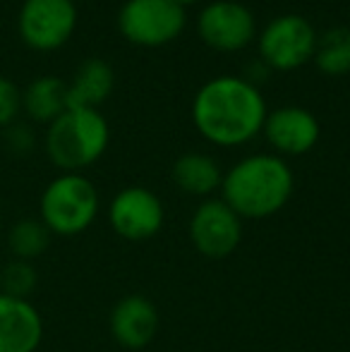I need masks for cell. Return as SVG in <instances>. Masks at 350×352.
Masks as SVG:
<instances>
[{
    "instance_id": "cell-1",
    "label": "cell",
    "mask_w": 350,
    "mask_h": 352,
    "mask_svg": "<svg viewBox=\"0 0 350 352\" xmlns=\"http://www.w3.org/2000/svg\"><path fill=\"white\" fill-rule=\"evenodd\" d=\"M266 101L254 82L245 77H214L201 84L192 101V122L216 146H240L262 132Z\"/></svg>"
},
{
    "instance_id": "cell-2",
    "label": "cell",
    "mask_w": 350,
    "mask_h": 352,
    "mask_svg": "<svg viewBox=\"0 0 350 352\" xmlns=\"http://www.w3.org/2000/svg\"><path fill=\"white\" fill-rule=\"evenodd\" d=\"M295 175L285 158L276 153H252L223 173V201L243 221H262L276 216L290 201Z\"/></svg>"
},
{
    "instance_id": "cell-3",
    "label": "cell",
    "mask_w": 350,
    "mask_h": 352,
    "mask_svg": "<svg viewBox=\"0 0 350 352\" xmlns=\"http://www.w3.org/2000/svg\"><path fill=\"white\" fill-rule=\"evenodd\" d=\"M111 127L98 108H67L46 130V156L63 173H82L106 153Z\"/></svg>"
},
{
    "instance_id": "cell-4",
    "label": "cell",
    "mask_w": 350,
    "mask_h": 352,
    "mask_svg": "<svg viewBox=\"0 0 350 352\" xmlns=\"http://www.w3.org/2000/svg\"><path fill=\"white\" fill-rule=\"evenodd\" d=\"M98 190L82 173H61L39 199V218L51 235L75 237L91 228L98 216Z\"/></svg>"
},
{
    "instance_id": "cell-5",
    "label": "cell",
    "mask_w": 350,
    "mask_h": 352,
    "mask_svg": "<svg viewBox=\"0 0 350 352\" xmlns=\"http://www.w3.org/2000/svg\"><path fill=\"white\" fill-rule=\"evenodd\" d=\"M185 24V8L175 0H125L118 12V29L122 36L146 48L175 41Z\"/></svg>"
},
{
    "instance_id": "cell-6",
    "label": "cell",
    "mask_w": 350,
    "mask_h": 352,
    "mask_svg": "<svg viewBox=\"0 0 350 352\" xmlns=\"http://www.w3.org/2000/svg\"><path fill=\"white\" fill-rule=\"evenodd\" d=\"M75 0H24L17 12V34L36 53L63 48L77 29Z\"/></svg>"
},
{
    "instance_id": "cell-7",
    "label": "cell",
    "mask_w": 350,
    "mask_h": 352,
    "mask_svg": "<svg viewBox=\"0 0 350 352\" xmlns=\"http://www.w3.org/2000/svg\"><path fill=\"white\" fill-rule=\"evenodd\" d=\"M317 32L300 14H281L259 34V58L269 70L288 72L312 60Z\"/></svg>"
},
{
    "instance_id": "cell-8",
    "label": "cell",
    "mask_w": 350,
    "mask_h": 352,
    "mask_svg": "<svg viewBox=\"0 0 350 352\" xmlns=\"http://www.w3.org/2000/svg\"><path fill=\"white\" fill-rule=\"evenodd\" d=\"M164 221V201L149 187H125L108 204V223H111L113 232L127 242L151 240L161 232Z\"/></svg>"
},
{
    "instance_id": "cell-9",
    "label": "cell",
    "mask_w": 350,
    "mask_h": 352,
    "mask_svg": "<svg viewBox=\"0 0 350 352\" xmlns=\"http://www.w3.org/2000/svg\"><path fill=\"white\" fill-rule=\"evenodd\" d=\"M190 242L206 259H226L243 242V218L223 199H206L190 218Z\"/></svg>"
},
{
    "instance_id": "cell-10",
    "label": "cell",
    "mask_w": 350,
    "mask_h": 352,
    "mask_svg": "<svg viewBox=\"0 0 350 352\" xmlns=\"http://www.w3.org/2000/svg\"><path fill=\"white\" fill-rule=\"evenodd\" d=\"M201 41L219 53L243 51L257 36V22L248 5L238 0H214L197 17Z\"/></svg>"
},
{
    "instance_id": "cell-11",
    "label": "cell",
    "mask_w": 350,
    "mask_h": 352,
    "mask_svg": "<svg viewBox=\"0 0 350 352\" xmlns=\"http://www.w3.org/2000/svg\"><path fill=\"white\" fill-rule=\"evenodd\" d=\"M262 132L266 142L276 148V156H303L317 146L322 127L307 108L281 106L266 113Z\"/></svg>"
},
{
    "instance_id": "cell-12",
    "label": "cell",
    "mask_w": 350,
    "mask_h": 352,
    "mask_svg": "<svg viewBox=\"0 0 350 352\" xmlns=\"http://www.w3.org/2000/svg\"><path fill=\"white\" fill-rule=\"evenodd\" d=\"M159 309L144 295H125L113 305L108 316L113 340L125 350L146 348L159 333Z\"/></svg>"
},
{
    "instance_id": "cell-13",
    "label": "cell",
    "mask_w": 350,
    "mask_h": 352,
    "mask_svg": "<svg viewBox=\"0 0 350 352\" xmlns=\"http://www.w3.org/2000/svg\"><path fill=\"white\" fill-rule=\"evenodd\" d=\"M43 333V316L32 300L0 292V352H36Z\"/></svg>"
},
{
    "instance_id": "cell-14",
    "label": "cell",
    "mask_w": 350,
    "mask_h": 352,
    "mask_svg": "<svg viewBox=\"0 0 350 352\" xmlns=\"http://www.w3.org/2000/svg\"><path fill=\"white\" fill-rule=\"evenodd\" d=\"M116 87V72L101 58H87L67 82V108H98Z\"/></svg>"
},
{
    "instance_id": "cell-15",
    "label": "cell",
    "mask_w": 350,
    "mask_h": 352,
    "mask_svg": "<svg viewBox=\"0 0 350 352\" xmlns=\"http://www.w3.org/2000/svg\"><path fill=\"white\" fill-rule=\"evenodd\" d=\"M171 177H173L177 190H182L185 195L209 197L216 190H221L223 170L216 163V158H211L209 153L190 151V153H182L173 163Z\"/></svg>"
},
{
    "instance_id": "cell-16",
    "label": "cell",
    "mask_w": 350,
    "mask_h": 352,
    "mask_svg": "<svg viewBox=\"0 0 350 352\" xmlns=\"http://www.w3.org/2000/svg\"><path fill=\"white\" fill-rule=\"evenodd\" d=\"M22 111L29 120L51 125L67 111V82L53 74L36 77L22 89Z\"/></svg>"
},
{
    "instance_id": "cell-17",
    "label": "cell",
    "mask_w": 350,
    "mask_h": 352,
    "mask_svg": "<svg viewBox=\"0 0 350 352\" xmlns=\"http://www.w3.org/2000/svg\"><path fill=\"white\" fill-rule=\"evenodd\" d=\"M5 240H8V250L12 254V259L32 261L34 264L39 256L46 254L53 235L41 223V218H19L17 223L10 226Z\"/></svg>"
},
{
    "instance_id": "cell-18",
    "label": "cell",
    "mask_w": 350,
    "mask_h": 352,
    "mask_svg": "<svg viewBox=\"0 0 350 352\" xmlns=\"http://www.w3.org/2000/svg\"><path fill=\"white\" fill-rule=\"evenodd\" d=\"M319 72L329 77H343L350 72V27H331L317 34L312 56Z\"/></svg>"
},
{
    "instance_id": "cell-19",
    "label": "cell",
    "mask_w": 350,
    "mask_h": 352,
    "mask_svg": "<svg viewBox=\"0 0 350 352\" xmlns=\"http://www.w3.org/2000/svg\"><path fill=\"white\" fill-rule=\"evenodd\" d=\"M36 285H39V274L32 261L10 259L8 264L0 269V292H3V295L29 300L32 292L36 290Z\"/></svg>"
},
{
    "instance_id": "cell-20",
    "label": "cell",
    "mask_w": 350,
    "mask_h": 352,
    "mask_svg": "<svg viewBox=\"0 0 350 352\" xmlns=\"http://www.w3.org/2000/svg\"><path fill=\"white\" fill-rule=\"evenodd\" d=\"M22 113V89L8 77H0V130L17 122Z\"/></svg>"
},
{
    "instance_id": "cell-21",
    "label": "cell",
    "mask_w": 350,
    "mask_h": 352,
    "mask_svg": "<svg viewBox=\"0 0 350 352\" xmlns=\"http://www.w3.org/2000/svg\"><path fill=\"white\" fill-rule=\"evenodd\" d=\"M3 142L5 148L14 156H27V153L34 151L36 146V137H34V130L24 122H12L10 127L3 130Z\"/></svg>"
},
{
    "instance_id": "cell-22",
    "label": "cell",
    "mask_w": 350,
    "mask_h": 352,
    "mask_svg": "<svg viewBox=\"0 0 350 352\" xmlns=\"http://www.w3.org/2000/svg\"><path fill=\"white\" fill-rule=\"evenodd\" d=\"M177 5H182V8H187V5H192V3H197V0H175Z\"/></svg>"
},
{
    "instance_id": "cell-23",
    "label": "cell",
    "mask_w": 350,
    "mask_h": 352,
    "mask_svg": "<svg viewBox=\"0 0 350 352\" xmlns=\"http://www.w3.org/2000/svg\"><path fill=\"white\" fill-rule=\"evenodd\" d=\"M0 232H3V218H0Z\"/></svg>"
},
{
    "instance_id": "cell-24",
    "label": "cell",
    "mask_w": 350,
    "mask_h": 352,
    "mask_svg": "<svg viewBox=\"0 0 350 352\" xmlns=\"http://www.w3.org/2000/svg\"><path fill=\"white\" fill-rule=\"evenodd\" d=\"M0 269H3V266H0Z\"/></svg>"
}]
</instances>
